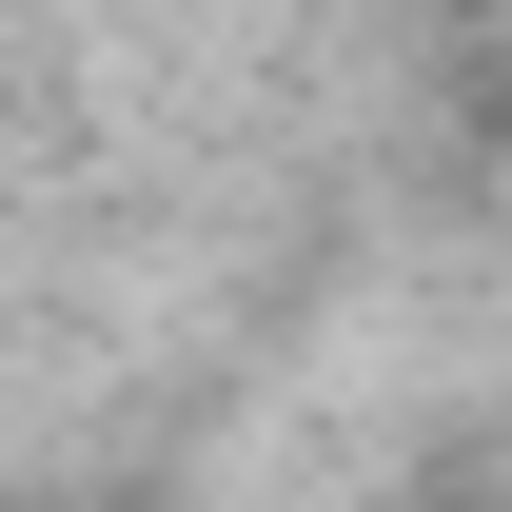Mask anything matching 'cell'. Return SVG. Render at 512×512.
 Returning a JSON list of instances; mask_svg holds the SVG:
<instances>
[{
  "label": "cell",
  "instance_id": "cell-1",
  "mask_svg": "<svg viewBox=\"0 0 512 512\" xmlns=\"http://www.w3.org/2000/svg\"><path fill=\"white\" fill-rule=\"evenodd\" d=\"M394 512H512V453H414Z\"/></svg>",
  "mask_w": 512,
  "mask_h": 512
},
{
  "label": "cell",
  "instance_id": "cell-2",
  "mask_svg": "<svg viewBox=\"0 0 512 512\" xmlns=\"http://www.w3.org/2000/svg\"><path fill=\"white\" fill-rule=\"evenodd\" d=\"M0 512H40V493H0Z\"/></svg>",
  "mask_w": 512,
  "mask_h": 512
}]
</instances>
